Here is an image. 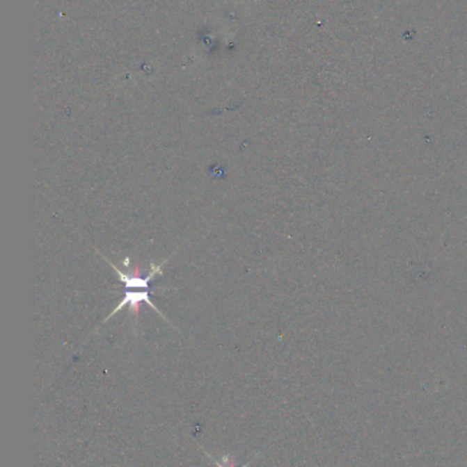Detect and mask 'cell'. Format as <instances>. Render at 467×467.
<instances>
[{"label":"cell","mask_w":467,"mask_h":467,"mask_svg":"<svg viewBox=\"0 0 467 467\" xmlns=\"http://www.w3.org/2000/svg\"><path fill=\"white\" fill-rule=\"evenodd\" d=\"M104 260L113 267V270L118 273V279L124 283L125 286V295L124 298L120 301V304L117 305V308L111 311L106 320L103 322H107L111 317H114L118 311H122L125 306H129V314L133 317L134 320V327H137L138 322V317H140V304L145 302L147 305H150L154 311H157L165 321H168L170 324L169 318L159 311V308L150 300V281L152 279H155L158 275H162V268L164 265L168 263V260H164L161 264H154L151 263L150 265V272L147 273V276H141V268L138 265H134L130 270L129 265V257L125 259L124 264L129 268L127 272L121 271L113 261H110L106 256H103Z\"/></svg>","instance_id":"cell-1"},{"label":"cell","mask_w":467,"mask_h":467,"mask_svg":"<svg viewBox=\"0 0 467 467\" xmlns=\"http://www.w3.org/2000/svg\"><path fill=\"white\" fill-rule=\"evenodd\" d=\"M214 462L216 464V466L218 467H236L235 465H233V462L229 459V457H225V458H222V461H221V462L214 459ZM248 465H250V464H247V465H246L244 467H247Z\"/></svg>","instance_id":"cell-2"}]
</instances>
